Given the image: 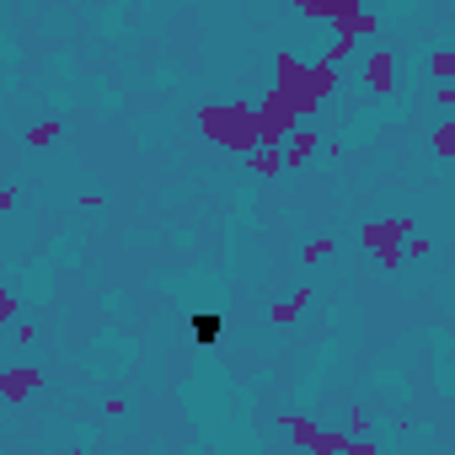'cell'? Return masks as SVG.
<instances>
[{"label": "cell", "instance_id": "6da1fadb", "mask_svg": "<svg viewBox=\"0 0 455 455\" xmlns=\"http://www.w3.org/2000/svg\"><path fill=\"white\" fill-rule=\"evenodd\" d=\"M193 332H198L204 343H209V338H220V316H198V322H193Z\"/></svg>", "mask_w": 455, "mask_h": 455}]
</instances>
